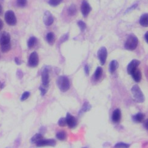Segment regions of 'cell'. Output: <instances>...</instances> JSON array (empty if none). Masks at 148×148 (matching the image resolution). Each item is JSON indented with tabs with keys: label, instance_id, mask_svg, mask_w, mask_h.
I'll list each match as a JSON object with an SVG mask.
<instances>
[{
	"label": "cell",
	"instance_id": "6da1fadb",
	"mask_svg": "<svg viewBox=\"0 0 148 148\" xmlns=\"http://www.w3.org/2000/svg\"><path fill=\"white\" fill-rule=\"evenodd\" d=\"M57 85L59 89L63 92H66L70 89V81L66 76H60L57 80Z\"/></svg>",
	"mask_w": 148,
	"mask_h": 148
},
{
	"label": "cell",
	"instance_id": "7a4b0ae2",
	"mask_svg": "<svg viewBox=\"0 0 148 148\" xmlns=\"http://www.w3.org/2000/svg\"><path fill=\"white\" fill-rule=\"evenodd\" d=\"M131 93L134 99L136 102L141 103L145 101V95L138 85L135 84L132 86L131 88Z\"/></svg>",
	"mask_w": 148,
	"mask_h": 148
},
{
	"label": "cell",
	"instance_id": "3957f363",
	"mask_svg": "<svg viewBox=\"0 0 148 148\" xmlns=\"http://www.w3.org/2000/svg\"><path fill=\"white\" fill-rule=\"evenodd\" d=\"M138 44V40L137 37L132 34L128 36L125 44V48L128 51H134L137 48Z\"/></svg>",
	"mask_w": 148,
	"mask_h": 148
},
{
	"label": "cell",
	"instance_id": "277c9868",
	"mask_svg": "<svg viewBox=\"0 0 148 148\" xmlns=\"http://www.w3.org/2000/svg\"><path fill=\"white\" fill-rule=\"evenodd\" d=\"M5 21L9 26L16 25L17 20L15 13L12 10H8L5 14Z\"/></svg>",
	"mask_w": 148,
	"mask_h": 148
},
{
	"label": "cell",
	"instance_id": "5b68a950",
	"mask_svg": "<svg viewBox=\"0 0 148 148\" xmlns=\"http://www.w3.org/2000/svg\"><path fill=\"white\" fill-rule=\"evenodd\" d=\"M97 57L99 60L100 64L103 66L105 64L108 57V51L105 47H101L97 52Z\"/></svg>",
	"mask_w": 148,
	"mask_h": 148
},
{
	"label": "cell",
	"instance_id": "8992f818",
	"mask_svg": "<svg viewBox=\"0 0 148 148\" xmlns=\"http://www.w3.org/2000/svg\"><path fill=\"white\" fill-rule=\"evenodd\" d=\"M39 64V57L36 52H33L30 55L28 60V66L30 67H36Z\"/></svg>",
	"mask_w": 148,
	"mask_h": 148
},
{
	"label": "cell",
	"instance_id": "52a82bcc",
	"mask_svg": "<svg viewBox=\"0 0 148 148\" xmlns=\"http://www.w3.org/2000/svg\"><path fill=\"white\" fill-rule=\"evenodd\" d=\"M36 146L38 147H42V146H55L56 145V141L53 139H44L42 138L39 141H37L35 143Z\"/></svg>",
	"mask_w": 148,
	"mask_h": 148
},
{
	"label": "cell",
	"instance_id": "ba28073f",
	"mask_svg": "<svg viewBox=\"0 0 148 148\" xmlns=\"http://www.w3.org/2000/svg\"><path fill=\"white\" fill-rule=\"evenodd\" d=\"M66 120L67 125L69 126V128L73 129V128H75L77 126V119L71 114L67 113Z\"/></svg>",
	"mask_w": 148,
	"mask_h": 148
},
{
	"label": "cell",
	"instance_id": "9c48e42d",
	"mask_svg": "<svg viewBox=\"0 0 148 148\" xmlns=\"http://www.w3.org/2000/svg\"><path fill=\"white\" fill-rule=\"evenodd\" d=\"M42 86L47 88L49 85V72L47 68H45L41 73Z\"/></svg>",
	"mask_w": 148,
	"mask_h": 148
},
{
	"label": "cell",
	"instance_id": "30bf717a",
	"mask_svg": "<svg viewBox=\"0 0 148 148\" xmlns=\"http://www.w3.org/2000/svg\"><path fill=\"white\" fill-rule=\"evenodd\" d=\"M140 64V61L138 60H133L130 63H129L127 67V72L128 74H131L135 70L137 69L138 66Z\"/></svg>",
	"mask_w": 148,
	"mask_h": 148
},
{
	"label": "cell",
	"instance_id": "8fae6325",
	"mask_svg": "<svg viewBox=\"0 0 148 148\" xmlns=\"http://www.w3.org/2000/svg\"><path fill=\"white\" fill-rule=\"evenodd\" d=\"M43 21H44V23L45 24V25L49 26L52 25L53 23V18L49 11H46L45 12L44 16H43Z\"/></svg>",
	"mask_w": 148,
	"mask_h": 148
},
{
	"label": "cell",
	"instance_id": "7c38bea8",
	"mask_svg": "<svg viewBox=\"0 0 148 148\" xmlns=\"http://www.w3.org/2000/svg\"><path fill=\"white\" fill-rule=\"evenodd\" d=\"M81 10L84 17H87L88 15L89 14L90 12L91 11L90 6L89 4L86 1H83L81 7Z\"/></svg>",
	"mask_w": 148,
	"mask_h": 148
},
{
	"label": "cell",
	"instance_id": "4fadbf2b",
	"mask_svg": "<svg viewBox=\"0 0 148 148\" xmlns=\"http://www.w3.org/2000/svg\"><path fill=\"white\" fill-rule=\"evenodd\" d=\"M10 42V35L9 33L3 32L0 34V46Z\"/></svg>",
	"mask_w": 148,
	"mask_h": 148
},
{
	"label": "cell",
	"instance_id": "5bb4252c",
	"mask_svg": "<svg viewBox=\"0 0 148 148\" xmlns=\"http://www.w3.org/2000/svg\"><path fill=\"white\" fill-rule=\"evenodd\" d=\"M121 118V110L117 108L114 110L112 115V120L114 123H118L120 121Z\"/></svg>",
	"mask_w": 148,
	"mask_h": 148
},
{
	"label": "cell",
	"instance_id": "9a60e30c",
	"mask_svg": "<svg viewBox=\"0 0 148 148\" xmlns=\"http://www.w3.org/2000/svg\"><path fill=\"white\" fill-rule=\"evenodd\" d=\"M131 75H132L133 79L137 83H139L141 81V78H142V74H141V72L140 69H135Z\"/></svg>",
	"mask_w": 148,
	"mask_h": 148
},
{
	"label": "cell",
	"instance_id": "2e32d148",
	"mask_svg": "<svg viewBox=\"0 0 148 148\" xmlns=\"http://www.w3.org/2000/svg\"><path fill=\"white\" fill-rule=\"evenodd\" d=\"M145 118V115L143 113L139 112L132 116V120L135 123H141L143 122Z\"/></svg>",
	"mask_w": 148,
	"mask_h": 148
},
{
	"label": "cell",
	"instance_id": "e0dca14e",
	"mask_svg": "<svg viewBox=\"0 0 148 148\" xmlns=\"http://www.w3.org/2000/svg\"><path fill=\"white\" fill-rule=\"evenodd\" d=\"M119 66V64L118 61L115 60H113L110 61L109 64V72L110 73H114L116 69H118Z\"/></svg>",
	"mask_w": 148,
	"mask_h": 148
},
{
	"label": "cell",
	"instance_id": "ac0fdd59",
	"mask_svg": "<svg viewBox=\"0 0 148 148\" xmlns=\"http://www.w3.org/2000/svg\"><path fill=\"white\" fill-rule=\"evenodd\" d=\"M91 108H92V106H91L90 104L88 102H87V101L85 102L83 104V105L82 109L79 110L78 115H82L84 113H85L86 112H88V111L90 110L91 109Z\"/></svg>",
	"mask_w": 148,
	"mask_h": 148
},
{
	"label": "cell",
	"instance_id": "d6986e66",
	"mask_svg": "<svg viewBox=\"0 0 148 148\" xmlns=\"http://www.w3.org/2000/svg\"><path fill=\"white\" fill-rule=\"evenodd\" d=\"M103 71L102 67L100 66L97 67V68L95 70L94 74V78L95 81H98V80H99L100 79V78L103 75Z\"/></svg>",
	"mask_w": 148,
	"mask_h": 148
},
{
	"label": "cell",
	"instance_id": "ffe728a7",
	"mask_svg": "<svg viewBox=\"0 0 148 148\" xmlns=\"http://www.w3.org/2000/svg\"><path fill=\"white\" fill-rule=\"evenodd\" d=\"M140 24L141 26L143 27L148 26V15L147 14H145L141 15L140 19Z\"/></svg>",
	"mask_w": 148,
	"mask_h": 148
},
{
	"label": "cell",
	"instance_id": "44dd1931",
	"mask_svg": "<svg viewBox=\"0 0 148 148\" xmlns=\"http://www.w3.org/2000/svg\"><path fill=\"white\" fill-rule=\"evenodd\" d=\"M46 40L50 45H53L55 41V36L53 32H49L46 35Z\"/></svg>",
	"mask_w": 148,
	"mask_h": 148
},
{
	"label": "cell",
	"instance_id": "7402d4cb",
	"mask_svg": "<svg viewBox=\"0 0 148 148\" xmlns=\"http://www.w3.org/2000/svg\"><path fill=\"white\" fill-rule=\"evenodd\" d=\"M42 138H43L42 134H40V133H38V134H36L34 135V136L31 138V139H30V141H31L32 143L35 144L37 141H39L40 140H41Z\"/></svg>",
	"mask_w": 148,
	"mask_h": 148
},
{
	"label": "cell",
	"instance_id": "603a6c76",
	"mask_svg": "<svg viewBox=\"0 0 148 148\" xmlns=\"http://www.w3.org/2000/svg\"><path fill=\"white\" fill-rule=\"evenodd\" d=\"M56 137L57 139L61 141H64L66 139L67 137V134L64 131H59L56 134Z\"/></svg>",
	"mask_w": 148,
	"mask_h": 148
},
{
	"label": "cell",
	"instance_id": "cb8c5ba5",
	"mask_svg": "<svg viewBox=\"0 0 148 148\" xmlns=\"http://www.w3.org/2000/svg\"><path fill=\"white\" fill-rule=\"evenodd\" d=\"M36 42V38L35 37V36L30 37L27 41V47L29 49H31L35 46Z\"/></svg>",
	"mask_w": 148,
	"mask_h": 148
},
{
	"label": "cell",
	"instance_id": "d4e9b609",
	"mask_svg": "<svg viewBox=\"0 0 148 148\" xmlns=\"http://www.w3.org/2000/svg\"><path fill=\"white\" fill-rule=\"evenodd\" d=\"M1 51L3 53H5L9 52L11 49V44L10 42L8 43V44H5L3 45H1Z\"/></svg>",
	"mask_w": 148,
	"mask_h": 148
},
{
	"label": "cell",
	"instance_id": "484cf974",
	"mask_svg": "<svg viewBox=\"0 0 148 148\" xmlns=\"http://www.w3.org/2000/svg\"><path fill=\"white\" fill-rule=\"evenodd\" d=\"M69 15L71 16L75 15L77 13V8L75 5H71L68 9Z\"/></svg>",
	"mask_w": 148,
	"mask_h": 148
},
{
	"label": "cell",
	"instance_id": "4316f807",
	"mask_svg": "<svg viewBox=\"0 0 148 148\" xmlns=\"http://www.w3.org/2000/svg\"><path fill=\"white\" fill-rule=\"evenodd\" d=\"M130 147V145L125 143H123V142L117 143L115 144V146H114V147H116V148H119V147L127 148V147Z\"/></svg>",
	"mask_w": 148,
	"mask_h": 148
},
{
	"label": "cell",
	"instance_id": "83f0119b",
	"mask_svg": "<svg viewBox=\"0 0 148 148\" xmlns=\"http://www.w3.org/2000/svg\"><path fill=\"white\" fill-rule=\"evenodd\" d=\"M58 125L60 127H65L67 125V123H66V118H64V117H62V118H60L58 121Z\"/></svg>",
	"mask_w": 148,
	"mask_h": 148
},
{
	"label": "cell",
	"instance_id": "f1b7e54d",
	"mask_svg": "<svg viewBox=\"0 0 148 148\" xmlns=\"http://www.w3.org/2000/svg\"><path fill=\"white\" fill-rule=\"evenodd\" d=\"M16 4L20 8L25 7L27 4V0H17Z\"/></svg>",
	"mask_w": 148,
	"mask_h": 148
},
{
	"label": "cell",
	"instance_id": "f546056e",
	"mask_svg": "<svg viewBox=\"0 0 148 148\" xmlns=\"http://www.w3.org/2000/svg\"><path fill=\"white\" fill-rule=\"evenodd\" d=\"M63 0H49V4H50L51 6H53V7H55V6L58 5L61 2H62Z\"/></svg>",
	"mask_w": 148,
	"mask_h": 148
},
{
	"label": "cell",
	"instance_id": "4dcf8cb0",
	"mask_svg": "<svg viewBox=\"0 0 148 148\" xmlns=\"http://www.w3.org/2000/svg\"><path fill=\"white\" fill-rule=\"evenodd\" d=\"M30 93L29 92H28V91L24 92V93L23 94V95H21V97L20 100H21V101H24L26 100L27 99V98L30 97Z\"/></svg>",
	"mask_w": 148,
	"mask_h": 148
},
{
	"label": "cell",
	"instance_id": "1f68e13d",
	"mask_svg": "<svg viewBox=\"0 0 148 148\" xmlns=\"http://www.w3.org/2000/svg\"><path fill=\"white\" fill-rule=\"evenodd\" d=\"M77 24H78V26H79L80 30H81L82 32H83L86 27V25L85 23L83 22V21H79Z\"/></svg>",
	"mask_w": 148,
	"mask_h": 148
},
{
	"label": "cell",
	"instance_id": "d6a6232c",
	"mask_svg": "<svg viewBox=\"0 0 148 148\" xmlns=\"http://www.w3.org/2000/svg\"><path fill=\"white\" fill-rule=\"evenodd\" d=\"M40 92H41V96H45L46 94L47 93V88L44 87V86H41L39 88Z\"/></svg>",
	"mask_w": 148,
	"mask_h": 148
},
{
	"label": "cell",
	"instance_id": "836d02e7",
	"mask_svg": "<svg viewBox=\"0 0 148 148\" xmlns=\"http://www.w3.org/2000/svg\"><path fill=\"white\" fill-rule=\"evenodd\" d=\"M84 72H85V74L87 76H88L89 75V72H90V67L88 64H86L84 66Z\"/></svg>",
	"mask_w": 148,
	"mask_h": 148
},
{
	"label": "cell",
	"instance_id": "e575fe53",
	"mask_svg": "<svg viewBox=\"0 0 148 148\" xmlns=\"http://www.w3.org/2000/svg\"><path fill=\"white\" fill-rule=\"evenodd\" d=\"M17 76L18 78H22V77H23V73L21 70L17 71Z\"/></svg>",
	"mask_w": 148,
	"mask_h": 148
},
{
	"label": "cell",
	"instance_id": "d590c367",
	"mask_svg": "<svg viewBox=\"0 0 148 148\" xmlns=\"http://www.w3.org/2000/svg\"><path fill=\"white\" fill-rule=\"evenodd\" d=\"M15 62L16 64H17V65H20L21 64V60H20L19 58H18V57H15Z\"/></svg>",
	"mask_w": 148,
	"mask_h": 148
},
{
	"label": "cell",
	"instance_id": "8d00e7d4",
	"mask_svg": "<svg viewBox=\"0 0 148 148\" xmlns=\"http://www.w3.org/2000/svg\"><path fill=\"white\" fill-rule=\"evenodd\" d=\"M143 126H144V127L146 129V130H147V129H148V121H147V120H146L145 121V122L144 123V124H143Z\"/></svg>",
	"mask_w": 148,
	"mask_h": 148
},
{
	"label": "cell",
	"instance_id": "74e56055",
	"mask_svg": "<svg viewBox=\"0 0 148 148\" xmlns=\"http://www.w3.org/2000/svg\"><path fill=\"white\" fill-rule=\"evenodd\" d=\"M144 38H145L146 42L147 43L148 42V32H147L145 34V35L144 36Z\"/></svg>",
	"mask_w": 148,
	"mask_h": 148
},
{
	"label": "cell",
	"instance_id": "f35d334b",
	"mask_svg": "<svg viewBox=\"0 0 148 148\" xmlns=\"http://www.w3.org/2000/svg\"><path fill=\"white\" fill-rule=\"evenodd\" d=\"M137 4H135V5H134L133 6H132V7H131V8H129V9L127 10V12H128V11H131V10H133V9H135V8H137Z\"/></svg>",
	"mask_w": 148,
	"mask_h": 148
},
{
	"label": "cell",
	"instance_id": "ab89813d",
	"mask_svg": "<svg viewBox=\"0 0 148 148\" xmlns=\"http://www.w3.org/2000/svg\"><path fill=\"white\" fill-rule=\"evenodd\" d=\"M3 21L0 19V30H1L2 29H3Z\"/></svg>",
	"mask_w": 148,
	"mask_h": 148
},
{
	"label": "cell",
	"instance_id": "60d3db41",
	"mask_svg": "<svg viewBox=\"0 0 148 148\" xmlns=\"http://www.w3.org/2000/svg\"><path fill=\"white\" fill-rule=\"evenodd\" d=\"M4 84L2 83L1 82H0V89L4 88Z\"/></svg>",
	"mask_w": 148,
	"mask_h": 148
},
{
	"label": "cell",
	"instance_id": "b9f144b4",
	"mask_svg": "<svg viewBox=\"0 0 148 148\" xmlns=\"http://www.w3.org/2000/svg\"><path fill=\"white\" fill-rule=\"evenodd\" d=\"M2 12H3V8H2L1 5L0 4V15L2 14Z\"/></svg>",
	"mask_w": 148,
	"mask_h": 148
}]
</instances>
